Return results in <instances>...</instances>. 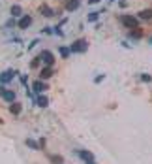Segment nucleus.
I'll list each match as a JSON object with an SVG mask.
<instances>
[{
  "mask_svg": "<svg viewBox=\"0 0 152 164\" xmlns=\"http://www.w3.org/2000/svg\"><path fill=\"white\" fill-rule=\"evenodd\" d=\"M96 19H98V13H90L88 15V21H96Z\"/></svg>",
  "mask_w": 152,
  "mask_h": 164,
  "instance_id": "nucleus-20",
  "label": "nucleus"
},
{
  "mask_svg": "<svg viewBox=\"0 0 152 164\" xmlns=\"http://www.w3.org/2000/svg\"><path fill=\"white\" fill-rule=\"evenodd\" d=\"M70 53H71V49H68V47H60V55H62V57H68Z\"/></svg>",
  "mask_w": 152,
  "mask_h": 164,
  "instance_id": "nucleus-17",
  "label": "nucleus"
},
{
  "mask_svg": "<svg viewBox=\"0 0 152 164\" xmlns=\"http://www.w3.org/2000/svg\"><path fill=\"white\" fill-rule=\"evenodd\" d=\"M40 13H41L43 17H51V15H53V9H51L49 6L43 4V6H40Z\"/></svg>",
  "mask_w": 152,
  "mask_h": 164,
  "instance_id": "nucleus-8",
  "label": "nucleus"
},
{
  "mask_svg": "<svg viewBox=\"0 0 152 164\" xmlns=\"http://www.w3.org/2000/svg\"><path fill=\"white\" fill-rule=\"evenodd\" d=\"M77 155L85 160V162H92L94 160V155H92V153L90 151H85V149H81V151H77Z\"/></svg>",
  "mask_w": 152,
  "mask_h": 164,
  "instance_id": "nucleus-4",
  "label": "nucleus"
},
{
  "mask_svg": "<svg viewBox=\"0 0 152 164\" xmlns=\"http://www.w3.org/2000/svg\"><path fill=\"white\" fill-rule=\"evenodd\" d=\"M13 79V72L12 70H6L0 74V83H8V81H12Z\"/></svg>",
  "mask_w": 152,
  "mask_h": 164,
  "instance_id": "nucleus-6",
  "label": "nucleus"
},
{
  "mask_svg": "<svg viewBox=\"0 0 152 164\" xmlns=\"http://www.w3.org/2000/svg\"><path fill=\"white\" fill-rule=\"evenodd\" d=\"M12 15L13 17H23V15H21V8L19 6H12Z\"/></svg>",
  "mask_w": 152,
  "mask_h": 164,
  "instance_id": "nucleus-15",
  "label": "nucleus"
},
{
  "mask_svg": "<svg viewBox=\"0 0 152 164\" xmlns=\"http://www.w3.org/2000/svg\"><path fill=\"white\" fill-rule=\"evenodd\" d=\"M26 145H28V147H32V149H38V147H40L34 140H26Z\"/></svg>",
  "mask_w": 152,
  "mask_h": 164,
  "instance_id": "nucleus-16",
  "label": "nucleus"
},
{
  "mask_svg": "<svg viewBox=\"0 0 152 164\" xmlns=\"http://www.w3.org/2000/svg\"><path fill=\"white\" fill-rule=\"evenodd\" d=\"M36 104H38L40 108H45V106L49 104V100H47V96H43V94H40V96L36 98Z\"/></svg>",
  "mask_w": 152,
  "mask_h": 164,
  "instance_id": "nucleus-10",
  "label": "nucleus"
},
{
  "mask_svg": "<svg viewBox=\"0 0 152 164\" xmlns=\"http://www.w3.org/2000/svg\"><path fill=\"white\" fill-rule=\"evenodd\" d=\"M32 25V17L30 15H23L19 19V28H28Z\"/></svg>",
  "mask_w": 152,
  "mask_h": 164,
  "instance_id": "nucleus-5",
  "label": "nucleus"
},
{
  "mask_svg": "<svg viewBox=\"0 0 152 164\" xmlns=\"http://www.w3.org/2000/svg\"><path fill=\"white\" fill-rule=\"evenodd\" d=\"M139 17L141 19H150L152 17V9H143V12H139Z\"/></svg>",
  "mask_w": 152,
  "mask_h": 164,
  "instance_id": "nucleus-13",
  "label": "nucleus"
},
{
  "mask_svg": "<svg viewBox=\"0 0 152 164\" xmlns=\"http://www.w3.org/2000/svg\"><path fill=\"white\" fill-rule=\"evenodd\" d=\"M51 75H53V70H51V68H45V70H41L40 78H41V79H49Z\"/></svg>",
  "mask_w": 152,
  "mask_h": 164,
  "instance_id": "nucleus-12",
  "label": "nucleus"
},
{
  "mask_svg": "<svg viewBox=\"0 0 152 164\" xmlns=\"http://www.w3.org/2000/svg\"><path fill=\"white\" fill-rule=\"evenodd\" d=\"M40 59L45 62V64H49V66H53V62H55V57H53L51 51H43V53L40 55Z\"/></svg>",
  "mask_w": 152,
  "mask_h": 164,
  "instance_id": "nucleus-3",
  "label": "nucleus"
},
{
  "mask_svg": "<svg viewBox=\"0 0 152 164\" xmlns=\"http://www.w3.org/2000/svg\"><path fill=\"white\" fill-rule=\"evenodd\" d=\"M141 79H143V81H150V75L148 74H143V75H141Z\"/></svg>",
  "mask_w": 152,
  "mask_h": 164,
  "instance_id": "nucleus-19",
  "label": "nucleus"
},
{
  "mask_svg": "<svg viewBox=\"0 0 152 164\" xmlns=\"http://www.w3.org/2000/svg\"><path fill=\"white\" fill-rule=\"evenodd\" d=\"M9 111H12L13 115L21 113V104H12V108H9Z\"/></svg>",
  "mask_w": 152,
  "mask_h": 164,
  "instance_id": "nucleus-14",
  "label": "nucleus"
},
{
  "mask_svg": "<svg viewBox=\"0 0 152 164\" xmlns=\"http://www.w3.org/2000/svg\"><path fill=\"white\" fill-rule=\"evenodd\" d=\"M73 53H85L86 49H88V42L86 40H75L71 43V47H70Z\"/></svg>",
  "mask_w": 152,
  "mask_h": 164,
  "instance_id": "nucleus-1",
  "label": "nucleus"
},
{
  "mask_svg": "<svg viewBox=\"0 0 152 164\" xmlns=\"http://www.w3.org/2000/svg\"><path fill=\"white\" fill-rule=\"evenodd\" d=\"M86 164H94V160H92V162H86Z\"/></svg>",
  "mask_w": 152,
  "mask_h": 164,
  "instance_id": "nucleus-23",
  "label": "nucleus"
},
{
  "mask_svg": "<svg viewBox=\"0 0 152 164\" xmlns=\"http://www.w3.org/2000/svg\"><path fill=\"white\" fill-rule=\"evenodd\" d=\"M77 8H79V0H70V2L66 4L68 12H73V9H77Z\"/></svg>",
  "mask_w": 152,
  "mask_h": 164,
  "instance_id": "nucleus-11",
  "label": "nucleus"
},
{
  "mask_svg": "<svg viewBox=\"0 0 152 164\" xmlns=\"http://www.w3.org/2000/svg\"><path fill=\"white\" fill-rule=\"evenodd\" d=\"M132 36H133V38H141V30H139V32H132Z\"/></svg>",
  "mask_w": 152,
  "mask_h": 164,
  "instance_id": "nucleus-21",
  "label": "nucleus"
},
{
  "mask_svg": "<svg viewBox=\"0 0 152 164\" xmlns=\"http://www.w3.org/2000/svg\"><path fill=\"white\" fill-rule=\"evenodd\" d=\"M150 43H152V38H150Z\"/></svg>",
  "mask_w": 152,
  "mask_h": 164,
  "instance_id": "nucleus-24",
  "label": "nucleus"
},
{
  "mask_svg": "<svg viewBox=\"0 0 152 164\" xmlns=\"http://www.w3.org/2000/svg\"><path fill=\"white\" fill-rule=\"evenodd\" d=\"M2 98H4L6 102H13V100H15V93H13V91H4V93H2Z\"/></svg>",
  "mask_w": 152,
  "mask_h": 164,
  "instance_id": "nucleus-9",
  "label": "nucleus"
},
{
  "mask_svg": "<svg viewBox=\"0 0 152 164\" xmlns=\"http://www.w3.org/2000/svg\"><path fill=\"white\" fill-rule=\"evenodd\" d=\"M32 87H34V91H36V93H43V91H47V85L43 83V81H34V85H32Z\"/></svg>",
  "mask_w": 152,
  "mask_h": 164,
  "instance_id": "nucleus-7",
  "label": "nucleus"
},
{
  "mask_svg": "<svg viewBox=\"0 0 152 164\" xmlns=\"http://www.w3.org/2000/svg\"><path fill=\"white\" fill-rule=\"evenodd\" d=\"M122 23H124V27L132 28V30L139 27V21H137V17H133V15H124V17H122Z\"/></svg>",
  "mask_w": 152,
  "mask_h": 164,
  "instance_id": "nucleus-2",
  "label": "nucleus"
},
{
  "mask_svg": "<svg viewBox=\"0 0 152 164\" xmlns=\"http://www.w3.org/2000/svg\"><path fill=\"white\" fill-rule=\"evenodd\" d=\"M88 2H90V4H94V2H100V0H88Z\"/></svg>",
  "mask_w": 152,
  "mask_h": 164,
  "instance_id": "nucleus-22",
  "label": "nucleus"
},
{
  "mask_svg": "<svg viewBox=\"0 0 152 164\" xmlns=\"http://www.w3.org/2000/svg\"><path fill=\"white\" fill-rule=\"evenodd\" d=\"M40 60H41L40 57H38V59H34V60H32V66H34V68H36V66H40Z\"/></svg>",
  "mask_w": 152,
  "mask_h": 164,
  "instance_id": "nucleus-18",
  "label": "nucleus"
}]
</instances>
